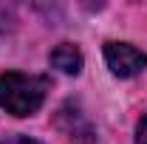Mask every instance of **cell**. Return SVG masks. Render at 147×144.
Here are the masks:
<instances>
[{
	"label": "cell",
	"instance_id": "obj_1",
	"mask_svg": "<svg viewBox=\"0 0 147 144\" xmlns=\"http://www.w3.org/2000/svg\"><path fill=\"white\" fill-rule=\"evenodd\" d=\"M48 82L34 73H20V71H6L0 73V108L17 119L34 116L45 102Z\"/></svg>",
	"mask_w": 147,
	"mask_h": 144
},
{
	"label": "cell",
	"instance_id": "obj_2",
	"mask_svg": "<svg viewBox=\"0 0 147 144\" xmlns=\"http://www.w3.org/2000/svg\"><path fill=\"white\" fill-rule=\"evenodd\" d=\"M105 62L113 76L130 79L147 68V54L130 42H105Z\"/></svg>",
	"mask_w": 147,
	"mask_h": 144
},
{
	"label": "cell",
	"instance_id": "obj_3",
	"mask_svg": "<svg viewBox=\"0 0 147 144\" xmlns=\"http://www.w3.org/2000/svg\"><path fill=\"white\" fill-rule=\"evenodd\" d=\"M48 62L54 65L57 71L68 73V76H76V73L82 71V51H79L74 42H59L54 51H51Z\"/></svg>",
	"mask_w": 147,
	"mask_h": 144
},
{
	"label": "cell",
	"instance_id": "obj_4",
	"mask_svg": "<svg viewBox=\"0 0 147 144\" xmlns=\"http://www.w3.org/2000/svg\"><path fill=\"white\" fill-rule=\"evenodd\" d=\"M133 144H147V110L142 113V119H139V127H136V139Z\"/></svg>",
	"mask_w": 147,
	"mask_h": 144
},
{
	"label": "cell",
	"instance_id": "obj_5",
	"mask_svg": "<svg viewBox=\"0 0 147 144\" xmlns=\"http://www.w3.org/2000/svg\"><path fill=\"white\" fill-rule=\"evenodd\" d=\"M0 144H42V141H37V139H28V136H23V133H14V136L3 139Z\"/></svg>",
	"mask_w": 147,
	"mask_h": 144
}]
</instances>
